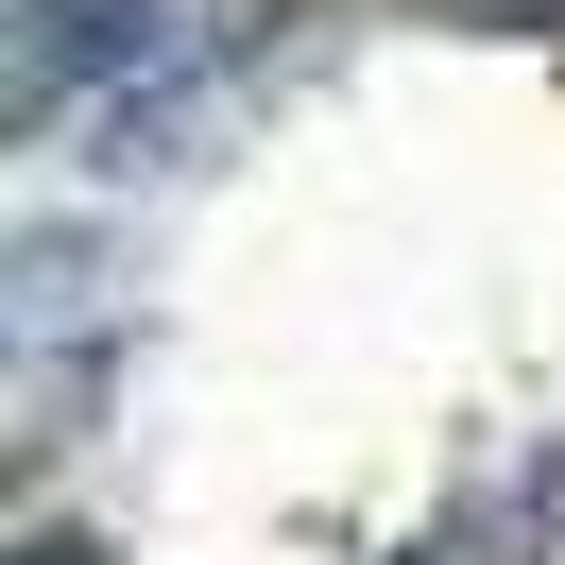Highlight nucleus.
Returning a JSON list of instances; mask_svg holds the SVG:
<instances>
[{
  "mask_svg": "<svg viewBox=\"0 0 565 565\" xmlns=\"http://www.w3.org/2000/svg\"><path fill=\"white\" fill-rule=\"evenodd\" d=\"M154 35H172V0H18V120L154 70Z\"/></svg>",
  "mask_w": 565,
  "mask_h": 565,
  "instance_id": "f257e3e1",
  "label": "nucleus"
}]
</instances>
